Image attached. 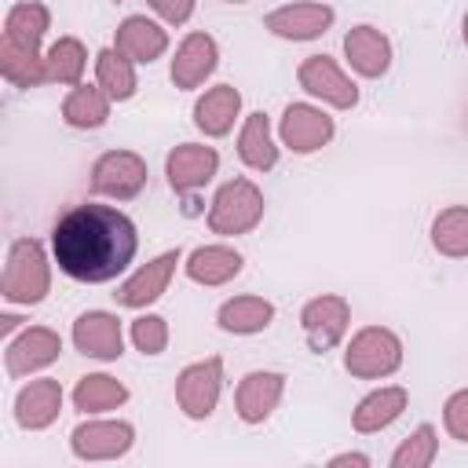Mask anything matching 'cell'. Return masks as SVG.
I'll return each instance as SVG.
<instances>
[{
    "label": "cell",
    "mask_w": 468,
    "mask_h": 468,
    "mask_svg": "<svg viewBox=\"0 0 468 468\" xmlns=\"http://www.w3.org/2000/svg\"><path fill=\"white\" fill-rule=\"evenodd\" d=\"M263 216V194L249 183V179H230L219 186V194L212 197L208 208V227L216 234H245L260 223Z\"/></svg>",
    "instance_id": "277c9868"
},
{
    "label": "cell",
    "mask_w": 468,
    "mask_h": 468,
    "mask_svg": "<svg viewBox=\"0 0 468 468\" xmlns=\"http://www.w3.org/2000/svg\"><path fill=\"white\" fill-rule=\"evenodd\" d=\"M219 168V154L212 146H197V143H183L168 154L165 161V172H168V183L176 190H194V186H205Z\"/></svg>",
    "instance_id": "4fadbf2b"
},
{
    "label": "cell",
    "mask_w": 468,
    "mask_h": 468,
    "mask_svg": "<svg viewBox=\"0 0 468 468\" xmlns=\"http://www.w3.org/2000/svg\"><path fill=\"white\" fill-rule=\"evenodd\" d=\"M431 241L442 256H468V208H442L431 223Z\"/></svg>",
    "instance_id": "f1b7e54d"
},
{
    "label": "cell",
    "mask_w": 468,
    "mask_h": 468,
    "mask_svg": "<svg viewBox=\"0 0 468 468\" xmlns=\"http://www.w3.org/2000/svg\"><path fill=\"white\" fill-rule=\"evenodd\" d=\"M62 410V388L58 380H33L15 399V417L22 428H48Z\"/></svg>",
    "instance_id": "ffe728a7"
},
{
    "label": "cell",
    "mask_w": 468,
    "mask_h": 468,
    "mask_svg": "<svg viewBox=\"0 0 468 468\" xmlns=\"http://www.w3.org/2000/svg\"><path fill=\"white\" fill-rule=\"evenodd\" d=\"M300 322H303V333H307L311 351H325L347 329V300L344 296H318V300H311L303 307Z\"/></svg>",
    "instance_id": "8fae6325"
},
{
    "label": "cell",
    "mask_w": 468,
    "mask_h": 468,
    "mask_svg": "<svg viewBox=\"0 0 468 468\" xmlns=\"http://www.w3.org/2000/svg\"><path fill=\"white\" fill-rule=\"evenodd\" d=\"M124 399H128L124 384H117L113 377H102V373L80 377V384H77V391H73V402H77V410H84V413L113 410V406H121Z\"/></svg>",
    "instance_id": "f546056e"
},
{
    "label": "cell",
    "mask_w": 468,
    "mask_h": 468,
    "mask_svg": "<svg viewBox=\"0 0 468 468\" xmlns=\"http://www.w3.org/2000/svg\"><path fill=\"white\" fill-rule=\"evenodd\" d=\"M48 29V7L37 0H18L4 18V44H0V69L11 84L33 88L48 80V62L40 58L37 44Z\"/></svg>",
    "instance_id": "7a4b0ae2"
},
{
    "label": "cell",
    "mask_w": 468,
    "mask_h": 468,
    "mask_svg": "<svg viewBox=\"0 0 468 468\" xmlns=\"http://www.w3.org/2000/svg\"><path fill=\"white\" fill-rule=\"evenodd\" d=\"M146 183V161L132 150H110L95 161L91 168V186L95 194H106V197H135Z\"/></svg>",
    "instance_id": "8992f818"
},
{
    "label": "cell",
    "mask_w": 468,
    "mask_h": 468,
    "mask_svg": "<svg viewBox=\"0 0 468 468\" xmlns=\"http://www.w3.org/2000/svg\"><path fill=\"white\" fill-rule=\"evenodd\" d=\"M73 344L88 358H117L121 355V322L106 311H88L73 322Z\"/></svg>",
    "instance_id": "9a60e30c"
},
{
    "label": "cell",
    "mask_w": 468,
    "mask_h": 468,
    "mask_svg": "<svg viewBox=\"0 0 468 468\" xmlns=\"http://www.w3.org/2000/svg\"><path fill=\"white\" fill-rule=\"evenodd\" d=\"M399 362H402V344H399V336H395L391 329H380V325L362 329V333L351 340L347 355H344L347 373L366 377V380H369V377H388V373H395Z\"/></svg>",
    "instance_id": "5b68a950"
},
{
    "label": "cell",
    "mask_w": 468,
    "mask_h": 468,
    "mask_svg": "<svg viewBox=\"0 0 468 468\" xmlns=\"http://www.w3.org/2000/svg\"><path fill=\"white\" fill-rule=\"evenodd\" d=\"M431 457H435V431H431V424H420L413 431V439L395 450L391 464L395 468H424V464H431Z\"/></svg>",
    "instance_id": "1f68e13d"
},
{
    "label": "cell",
    "mask_w": 468,
    "mask_h": 468,
    "mask_svg": "<svg viewBox=\"0 0 468 468\" xmlns=\"http://www.w3.org/2000/svg\"><path fill=\"white\" fill-rule=\"evenodd\" d=\"M274 318V307L260 296H234L219 307V325L227 333H260Z\"/></svg>",
    "instance_id": "d4e9b609"
},
{
    "label": "cell",
    "mask_w": 468,
    "mask_h": 468,
    "mask_svg": "<svg viewBox=\"0 0 468 468\" xmlns=\"http://www.w3.org/2000/svg\"><path fill=\"white\" fill-rule=\"evenodd\" d=\"M333 139V117H325L322 110L307 106V102H292L282 117V143L296 154H311L318 146H325Z\"/></svg>",
    "instance_id": "9c48e42d"
},
{
    "label": "cell",
    "mask_w": 468,
    "mask_h": 468,
    "mask_svg": "<svg viewBox=\"0 0 468 468\" xmlns=\"http://www.w3.org/2000/svg\"><path fill=\"white\" fill-rule=\"evenodd\" d=\"M464 44H468V15H464Z\"/></svg>",
    "instance_id": "74e56055"
},
{
    "label": "cell",
    "mask_w": 468,
    "mask_h": 468,
    "mask_svg": "<svg viewBox=\"0 0 468 468\" xmlns=\"http://www.w3.org/2000/svg\"><path fill=\"white\" fill-rule=\"evenodd\" d=\"M238 154H241V161H245L249 168H256V172L274 168V161H278V146L271 143L267 113H252V117L245 121L241 139H238Z\"/></svg>",
    "instance_id": "4316f807"
},
{
    "label": "cell",
    "mask_w": 468,
    "mask_h": 468,
    "mask_svg": "<svg viewBox=\"0 0 468 468\" xmlns=\"http://www.w3.org/2000/svg\"><path fill=\"white\" fill-rule=\"evenodd\" d=\"M333 464H366L362 453H344V457H333Z\"/></svg>",
    "instance_id": "d590c367"
},
{
    "label": "cell",
    "mask_w": 468,
    "mask_h": 468,
    "mask_svg": "<svg viewBox=\"0 0 468 468\" xmlns=\"http://www.w3.org/2000/svg\"><path fill=\"white\" fill-rule=\"evenodd\" d=\"M62 117L73 128H99L110 117V95L95 84H77L62 102Z\"/></svg>",
    "instance_id": "cb8c5ba5"
},
{
    "label": "cell",
    "mask_w": 468,
    "mask_h": 468,
    "mask_svg": "<svg viewBox=\"0 0 468 468\" xmlns=\"http://www.w3.org/2000/svg\"><path fill=\"white\" fill-rule=\"evenodd\" d=\"M150 7H154L165 22L183 26V22L190 18V11H194V0H150Z\"/></svg>",
    "instance_id": "e575fe53"
},
{
    "label": "cell",
    "mask_w": 468,
    "mask_h": 468,
    "mask_svg": "<svg viewBox=\"0 0 468 468\" xmlns=\"http://www.w3.org/2000/svg\"><path fill=\"white\" fill-rule=\"evenodd\" d=\"M132 340L143 355H161L165 344H168V329H165V318L157 314H143L132 322Z\"/></svg>",
    "instance_id": "d6a6232c"
},
{
    "label": "cell",
    "mask_w": 468,
    "mask_h": 468,
    "mask_svg": "<svg viewBox=\"0 0 468 468\" xmlns=\"http://www.w3.org/2000/svg\"><path fill=\"white\" fill-rule=\"evenodd\" d=\"M227 4H241V0H227Z\"/></svg>",
    "instance_id": "f35d334b"
},
{
    "label": "cell",
    "mask_w": 468,
    "mask_h": 468,
    "mask_svg": "<svg viewBox=\"0 0 468 468\" xmlns=\"http://www.w3.org/2000/svg\"><path fill=\"white\" fill-rule=\"evenodd\" d=\"M296 77H300L303 91H311V95H318V99H325V102H333V106H340V110H351V106L358 102V88L340 73V66H336L329 55H311V58H303Z\"/></svg>",
    "instance_id": "ba28073f"
},
{
    "label": "cell",
    "mask_w": 468,
    "mask_h": 468,
    "mask_svg": "<svg viewBox=\"0 0 468 468\" xmlns=\"http://www.w3.org/2000/svg\"><path fill=\"white\" fill-rule=\"evenodd\" d=\"M51 278H48V260H44V249L40 241L33 238H18L7 252V267H4V278H0V292L4 300L11 303H37L44 300Z\"/></svg>",
    "instance_id": "3957f363"
},
{
    "label": "cell",
    "mask_w": 468,
    "mask_h": 468,
    "mask_svg": "<svg viewBox=\"0 0 468 468\" xmlns=\"http://www.w3.org/2000/svg\"><path fill=\"white\" fill-rule=\"evenodd\" d=\"M113 48H117L124 58H132V62H154V58L168 48V37H165V29L154 26L146 15H132V18L121 22Z\"/></svg>",
    "instance_id": "d6986e66"
},
{
    "label": "cell",
    "mask_w": 468,
    "mask_h": 468,
    "mask_svg": "<svg viewBox=\"0 0 468 468\" xmlns=\"http://www.w3.org/2000/svg\"><path fill=\"white\" fill-rule=\"evenodd\" d=\"M48 80H58V84H77L80 73H84V48L80 40L73 37H58L48 51Z\"/></svg>",
    "instance_id": "4dcf8cb0"
},
{
    "label": "cell",
    "mask_w": 468,
    "mask_h": 468,
    "mask_svg": "<svg viewBox=\"0 0 468 468\" xmlns=\"http://www.w3.org/2000/svg\"><path fill=\"white\" fill-rule=\"evenodd\" d=\"M62 351V340L55 329H44V325H33L26 329L18 340L7 344V355H4V366L11 377H26L33 369H44L48 362H55Z\"/></svg>",
    "instance_id": "30bf717a"
},
{
    "label": "cell",
    "mask_w": 468,
    "mask_h": 468,
    "mask_svg": "<svg viewBox=\"0 0 468 468\" xmlns=\"http://www.w3.org/2000/svg\"><path fill=\"white\" fill-rule=\"evenodd\" d=\"M128 446H132V428L124 420H95V424H80L73 431V453L88 457V461L117 457Z\"/></svg>",
    "instance_id": "2e32d148"
},
{
    "label": "cell",
    "mask_w": 468,
    "mask_h": 468,
    "mask_svg": "<svg viewBox=\"0 0 468 468\" xmlns=\"http://www.w3.org/2000/svg\"><path fill=\"white\" fill-rule=\"evenodd\" d=\"M406 410V391L402 388H380L373 395H366L355 410V428L358 431H380L388 428L399 413Z\"/></svg>",
    "instance_id": "484cf974"
},
{
    "label": "cell",
    "mask_w": 468,
    "mask_h": 468,
    "mask_svg": "<svg viewBox=\"0 0 468 468\" xmlns=\"http://www.w3.org/2000/svg\"><path fill=\"white\" fill-rule=\"evenodd\" d=\"M238 110H241L238 88L219 84V88H212V91H205V95L197 99V106H194V124H197L205 135H227L230 124H234V117H238Z\"/></svg>",
    "instance_id": "7402d4cb"
},
{
    "label": "cell",
    "mask_w": 468,
    "mask_h": 468,
    "mask_svg": "<svg viewBox=\"0 0 468 468\" xmlns=\"http://www.w3.org/2000/svg\"><path fill=\"white\" fill-rule=\"evenodd\" d=\"M135 245V223L110 205H77L51 230V249L62 274L88 285L117 278L132 263Z\"/></svg>",
    "instance_id": "6da1fadb"
},
{
    "label": "cell",
    "mask_w": 468,
    "mask_h": 468,
    "mask_svg": "<svg viewBox=\"0 0 468 468\" xmlns=\"http://www.w3.org/2000/svg\"><path fill=\"white\" fill-rule=\"evenodd\" d=\"M282 384H285L282 373H249V377L238 384V413H241V420L260 424V420L278 406Z\"/></svg>",
    "instance_id": "44dd1931"
},
{
    "label": "cell",
    "mask_w": 468,
    "mask_h": 468,
    "mask_svg": "<svg viewBox=\"0 0 468 468\" xmlns=\"http://www.w3.org/2000/svg\"><path fill=\"white\" fill-rule=\"evenodd\" d=\"M329 22H333V7L325 4H285L267 15V29L285 40H314L329 29Z\"/></svg>",
    "instance_id": "7c38bea8"
},
{
    "label": "cell",
    "mask_w": 468,
    "mask_h": 468,
    "mask_svg": "<svg viewBox=\"0 0 468 468\" xmlns=\"http://www.w3.org/2000/svg\"><path fill=\"white\" fill-rule=\"evenodd\" d=\"M344 51H347V62L362 73V77H380L388 73L391 66V44L380 29L373 26H355L347 37H344Z\"/></svg>",
    "instance_id": "e0dca14e"
},
{
    "label": "cell",
    "mask_w": 468,
    "mask_h": 468,
    "mask_svg": "<svg viewBox=\"0 0 468 468\" xmlns=\"http://www.w3.org/2000/svg\"><path fill=\"white\" fill-rule=\"evenodd\" d=\"M219 380H223V362L219 358H205V362H194L179 373L176 380V399L183 406L186 417L201 420L216 410V399H219Z\"/></svg>",
    "instance_id": "52a82bcc"
},
{
    "label": "cell",
    "mask_w": 468,
    "mask_h": 468,
    "mask_svg": "<svg viewBox=\"0 0 468 468\" xmlns=\"http://www.w3.org/2000/svg\"><path fill=\"white\" fill-rule=\"evenodd\" d=\"M216 69V40L208 33H190L176 58H172V80L176 88H197Z\"/></svg>",
    "instance_id": "ac0fdd59"
},
{
    "label": "cell",
    "mask_w": 468,
    "mask_h": 468,
    "mask_svg": "<svg viewBox=\"0 0 468 468\" xmlns=\"http://www.w3.org/2000/svg\"><path fill=\"white\" fill-rule=\"evenodd\" d=\"M176 263H179V249H172V252H165V256H157L154 263H146V267H139L113 296H117V303H124V307H146V303H154L161 292H165V285H168V278H172V271H176Z\"/></svg>",
    "instance_id": "5bb4252c"
},
{
    "label": "cell",
    "mask_w": 468,
    "mask_h": 468,
    "mask_svg": "<svg viewBox=\"0 0 468 468\" xmlns=\"http://www.w3.org/2000/svg\"><path fill=\"white\" fill-rule=\"evenodd\" d=\"M95 77H99V88L110 99H132V91H135L132 58H124L117 48H106V51L95 55Z\"/></svg>",
    "instance_id": "83f0119b"
},
{
    "label": "cell",
    "mask_w": 468,
    "mask_h": 468,
    "mask_svg": "<svg viewBox=\"0 0 468 468\" xmlns=\"http://www.w3.org/2000/svg\"><path fill=\"white\" fill-rule=\"evenodd\" d=\"M241 271V256L227 245H205V249H194L190 260H186V274L201 285H223L230 282L234 274Z\"/></svg>",
    "instance_id": "603a6c76"
},
{
    "label": "cell",
    "mask_w": 468,
    "mask_h": 468,
    "mask_svg": "<svg viewBox=\"0 0 468 468\" xmlns=\"http://www.w3.org/2000/svg\"><path fill=\"white\" fill-rule=\"evenodd\" d=\"M15 325H18V318H15V314H4V333H11Z\"/></svg>",
    "instance_id": "8d00e7d4"
},
{
    "label": "cell",
    "mask_w": 468,
    "mask_h": 468,
    "mask_svg": "<svg viewBox=\"0 0 468 468\" xmlns=\"http://www.w3.org/2000/svg\"><path fill=\"white\" fill-rule=\"evenodd\" d=\"M446 431L453 435V439H461V442H468V391H457V395H450V402H446Z\"/></svg>",
    "instance_id": "836d02e7"
}]
</instances>
